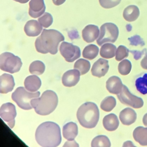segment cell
I'll list each match as a JSON object with an SVG mask.
<instances>
[{
	"label": "cell",
	"instance_id": "cell-1",
	"mask_svg": "<svg viewBox=\"0 0 147 147\" xmlns=\"http://www.w3.org/2000/svg\"><path fill=\"white\" fill-rule=\"evenodd\" d=\"M36 139L43 147H56L61 142V129L54 122H45L38 126L36 131Z\"/></svg>",
	"mask_w": 147,
	"mask_h": 147
},
{
	"label": "cell",
	"instance_id": "cell-2",
	"mask_svg": "<svg viewBox=\"0 0 147 147\" xmlns=\"http://www.w3.org/2000/svg\"><path fill=\"white\" fill-rule=\"evenodd\" d=\"M64 39V36L60 32L56 30L45 29L41 36L36 39L35 47L39 53L55 55L58 51L59 44Z\"/></svg>",
	"mask_w": 147,
	"mask_h": 147
},
{
	"label": "cell",
	"instance_id": "cell-3",
	"mask_svg": "<svg viewBox=\"0 0 147 147\" xmlns=\"http://www.w3.org/2000/svg\"><path fill=\"white\" fill-rule=\"evenodd\" d=\"M57 94L52 90H47L40 98L31 100V105L37 114L46 116L53 112L58 105Z\"/></svg>",
	"mask_w": 147,
	"mask_h": 147
},
{
	"label": "cell",
	"instance_id": "cell-4",
	"mask_svg": "<svg viewBox=\"0 0 147 147\" xmlns=\"http://www.w3.org/2000/svg\"><path fill=\"white\" fill-rule=\"evenodd\" d=\"M76 115L82 126L87 129H92L96 126L98 122L99 111L96 104L87 102L79 107Z\"/></svg>",
	"mask_w": 147,
	"mask_h": 147
},
{
	"label": "cell",
	"instance_id": "cell-5",
	"mask_svg": "<svg viewBox=\"0 0 147 147\" xmlns=\"http://www.w3.org/2000/svg\"><path fill=\"white\" fill-rule=\"evenodd\" d=\"M39 92L31 93L28 92L23 87H19L12 94V99L20 108L25 110H30L33 108L31 100L38 98Z\"/></svg>",
	"mask_w": 147,
	"mask_h": 147
},
{
	"label": "cell",
	"instance_id": "cell-6",
	"mask_svg": "<svg viewBox=\"0 0 147 147\" xmlns=\"http://www.w3.org/2000/svg\"><path fill=\"white\" fill-rule=\"evenodd\" d=\"M22 63L21 59L10 52H5L0 56V68L11 74L17 73L20 70Z\"/></svg>",
	"mask_w": 147,
	"mask_h": 147
},
{
	"label": "cell",
	"instance_id": "cell-7",
	"mask_svg": "<svg viewBox=\"0 0 147 147\" xmlns=\"http://www.w3.org/2000/svg\"><path fill=\"white\" fill-rule=\"evenodd\" d=\"M117 26L113 23H105L100 28L99 36L97 39V43L100 46L107 43H114L118 37Z\"/></svg>",
	"mask_w": 147,
	"mask_h": 147
},
{
	"label": "cell",
	"instance_id": "cell-8",
	"mask_svg": "<svg viewBox=\"0 0 147 147\" xmlns=\"http://www.w3.org/2000/svg\"><path fill=\"white\" fill-rule=\"evenodd\" d=\"M119 101L124 105L129 106L136 109L142 107L143 100L141 98L132 94L126 86L123 85L120 93L117 95Z\"/></svg>",
	"mask_w": 147,
	"mask_h": 147
},
{
	"label": "cell",
	"instance_id": "cell-9",
	"mask_svg": "<svg viewBox=\"0 0 147 147\" xmlns=\"http://www.w3.org/2000/svg\"><path fill=\"white\" fill-rule=\"evenodd\" d=\"M60 51L66 61L68 62H73L81 56L80 48L67 42H63L61 44Z\"/></svg>",
	"mask_w": 147,
	"mask_h": 147
},
{
	"label": "cell",
	"instance_id": "cell-10",
	"mask_svg": "<svg viewBox=\"0 0 147 147\" xmlns=\"http://www.w3.org/2000/svg\"><path fill=\"white\" fill-rule=\"evenodd\" d=\"M17 116L16 107L11 103L2 105L0 108V116L4 121L7 123L8 126L12 129L15 125V118Z\"/></svg>",
	"mask_w": 147,
	"mask_h": 147
},
{
	"label": "cell",
	"instance_id": "cell-11",
	"mask_svg": "<svg viewBox=\"0 0 147 147\" xmlns=\"http://www.w3.org/2000/svg\"><path fill=\"white\" fill-rule=\"evenodd\" d=\"M81 74L77 69H71L64 73L62 78V82L65 86L71 87L76 86L80 80Z\"/></svg>",
	"mask_w": 147,
	"mask_h": 147
},
{
	"label": "cell",
	"instance_id": "cell-12",
	"mask_svg": "<svg viewBox=\"0 0 147 147\" xmlns=\"http://www.w3.org/2000/svg\"><path fill=\"white\" fill-rule=\"evenodd\" d=\"M109 68L108 61L100 58L94 63L91 72L94 76L100 78L106 74L109 70Z\"/></svg>",
	"mask_w": 147,
	"mask_h": 147
},
{
	"label": "cell",
	"instance_id": "cell-13",
	"mask_svg": "<svg viewBox=\"0 0 147 147\" xmlns=\"http://www.w3.org/2000/svg\"><path fill=\"white\" fill-rule=\"evenodd\" d=\"M29 6V15L32 18H38L45 12V6L44 0H31Z\"/></svg>",
	"mask_w": 147,
	"mask_h": 147
},
{
	"label": "cell",
	"instance_id": "cell-14",
	"mask_svg": "<svg viewBox=\"0 0 147 147\" xmlns=\"http://www.w3.org/2000/svg\"><path fill=\"white\" fill-rule=\"evenodd\" d=\"M15 86L14 78L11 75L4 74L0 76V93L6 94L11 92Z\"/></svg>",
	"mask_w": 147,
	"mask_h": 147
},
{
	"label": "cell",
	"instance_id": "cell-15",
	"mask_svg": "<svg viewBox=\"0 0 147 147\" xmlns=\"http://www.w3.org/2000/svg\"><path fill=\"white\" fill-rule=\"evenodd\" d=\"M98 27L94 25H88L82 31L83 40L87 43H91L98 39L99 36Z\"/></svg>",
	"mask_w": 147,
	"mask_h": 147
},
{
	"label": "cell",
	"instance_id": "cell-16",
	"mask_svg": "<svg viewBox=\"0 0 147 147\" xmlns=\"http://www.w3.org/2000/svg\"><path fill=\"white\" fill-rule=\"evenodd\" d=\"M123 83L119 77L113 76L109 78L106 82V88L108 92L114 94H118L122 91Z\"/></svg>",
	"mask_w": 147,
	"mask_h": 147
},
{
	"label": "cell",
	"instance_id": "cell-17",
	"mask_svg": "<svg viewBox=\"0 0 147 147\" xmlns=\"http://www.w3.org/2000/svg\"><path fill=\"white\" fill-rule=\"evenodd\" d=\"M25 32L28 36L36 37L42 32V27L38 21L31 20L28 21L25 26Z\"/></svg>",
	"mask_w": 147,
	"mask_h": 147
},
{
	"label": "cell",
	"instance_id": "cell-18",
	"mask_svg": "<svg viewBox=\"0 0 147 147\" xmlns=\"http://www.w3.org/2000/svg\"><path fill=\"white\" fill-rule=\"evenodd\" d=\"M78 133L77 125L74 122H69L64 125L63 128V135L68 141L74 140Z\"/></svg>",
	"mask_w": 147,
	"mask_h": 147
},
{
	"label": "cell",
	"instance_id": "cell-19",
	"mask_svg": "<svg viewBox=\"0 0 147 147\" xmlns=\"http://www.w3.org/2000/svg\"><path fill=\"white\" fill-rule=\"evenodd\" d=\"M136 112L130 108H126L121 111L119 114V119L124 125H129L135 123L136 120Z\"/></svg>",
	"mask_w": 147,
	"mask_h": 147
},
{
	"label": "cell",
	"instance_id": "cell-20",
	"mask_svg": "<svg viewBox=\"0 0 147 147\" xmlns=\"http://www.w3.org/2000/svg\"><path fill=\"white\" fill-rule=\"evenodd\" d=\"M41 85V80L36 76H30L26 77L24 81L25 87L26 90L32 92H37Z\"/></svg>",
	"mask_w": 147,
	"mask_h": 147
},
{
	"label": "cell",
	"instance_id": "cell-21",
	"mask_svg": "<svg viewBox=\"0 0 147 147\" xmlns=\"http://www.w3.org/2000/svg\"><path fill=\"white\" fill-rule=\"evenodd\" d=\"M103 125L105 129L108 131L116 130L119 125V121L117 117L113 113H111L106 116L103 120Z\"/></svg>",
	"mask_w": 147,
	"mask_h": 147
},
{
	"label": "cell",
	"instance_id": "cell-22",
	"mask_svg": "<svg viewBox=\"0 0 147 147\" xmlns=\"http://www.w3.org/2000/svg\"><path fill=\"white\" fill-rule=\"evenodd\" d=\"M140 15V11L136 6L129 5L124 10L123 17L126 21L133 22L137 19Z\"/></svg>",
	"mask_w": 147,
	"mask_h": 147
},
{
	"label": "cell",
	"instance_id": "cell-23",
	"mask_svg": "<svg viewBox=\"0 0 147 147\" xmlns=\"http://www.w3.org/2000/svg\"><path fill=\"white\" fill-rule=\"evenodd\" d=\"M133 138L136 142L142 146H147V128L142 126L137 127L133 133Z\"/></svg>",
	"mask_w": 147,
	"mask_h": 147
},
{
	"label": "cell",
	"instance_id": "cell-24",
	"mask_svg": "<svg viewBox=\"0 0 147 147\" xmlns=\"http://www.w3.org/2000/svg\"><path fill=\"white\" fill-rule=\"evenodd\" d=\"M117 48L112 44L105 43L100 48V55L103 58L110 59L114 57L116 55Z\"/></svg>",
	"mask_w": 147,
	"mask_h": 147
},
{
	"label": "cell",
	"instance_id": "cell-25",
	"mask_svg": "<svg viewBox=\"0 0 147 147\" xmlns=\"http://www.w3.org/2000/svg\"><path fill=\"white\" fill-rule=\"evenodd\" d=\"M99 49L94 45H89L85 47L82 52L83 57L89 60L94 59L98 56Z\"/></svg>",
	"mask_w": 147,
	"mask_h": 147
},
{
	"label": "cell",
	"instance_id": "cell-26",
	"mask_svg": "<svg viewBox=\"0 0 147 147\" xmlns=\"http://www.w3.org/2000/svg\"><path fill=\"white\" fill-rule=\"evenodd\" d=\"M45 67L42 62L36 61L32 63L29 68L30 74L36 75H41L45 71Z\"/></svg>",
	"mask_w": 147,
	"mask_h": 147
},
{
	"label": "cell",
	"instance_id": "cell-27",
	"mask_svg": "<svg viewBox=\"0 0 147 147\" xmlns=\"http://www.w3.org/2000/svg\"><path fill=\"white\" fill-rule=\"evenodd\" d=\"M91 146L92 147H110L111 143L109 138L106 136L100 135L97 136L93 139Z\"/></svg>",
	"mask_w": 147,
	"mask_h": 147
},
{
	"label": "cell",
	"instance_id": "cell-28",
	"mask_svg": "<svg viewBox=\"0 0 147 147\" xmlns=\"http://www.w3.org/2000/svg\"><path fill=\"white\" fill-rule=\"evenodd\" d=\"M91 67L90 62L87 60L83 59H80L76 61L74 65V68L78 69L81 75H83L89 71Z\"/></svg>",
	"mask_w": 147,
	"mask_h": 147
},
{
	"label": "cell",
	"instance_id": "cell-29",
	"mask_svg": "<svg viewBox=\"0 0 147 147\" xmlns=\"http://www.w3.org/2000/svg\"><path fill=\"white\" fill-rule=\"evenodd\" d=\"M116 100L114 97L109 96L105 98L100 104V108L106 112H110L115 107Z\"/></svg>",
	"mask_w": 147,
	"mask_h": 147
},
{
	"label": "cell",
	"instance_id": "cell-30",
	"mask_svg": "<svg viewBox=\"0 0 147 147\" xmlns=\"http://www.w3.org/2000/svg\"><path fill=\"white\" fill-rule=\"evenodd\" d=\"M136 86L138 91L143 94H147V74L139 77L136 81Z\"/></svg>",
	"mask_w": 147,
	"mask_h": 147
},
{
	"label": "cell",
	"instance_id": "cell-31",
	"mask_svg": "<svg viewBox=\"0 0 147 147\" xmlns=\"http://www.w3.org/2000/svg\"><path fill=\"white\" fill-rule=\"evenodd\" d=\"M118 68L120 74L123 76L127 75L129 74L131 70V63L129 60L125 59L119 64Z\"/></svg>",
	"mask_w": 147,
	"mask_h": 147
},
{
	"label": "cell",
	"instance_id": "cell-32",
	"mask_svg": "<svg viewBox=\"0 0 147 147\" xmlns=\"http://www.w3.org/2000/svg\"><path fill=\"white\" fill-rule=\"evenodd\" d=\"M38 21L42 26L47 28L52 25L53 19L50 13H45L42 16L38 19Z\"/></svg>",
	"mask_w": 147,
	"mask_h": 147
},
{
	"label": "cell",
	"instance_id": "cell-33",
	"mask_svg": "<svg viewBox=\"0 0 147 147\" xmlns=\"http://www.w3.org/2000/svg\"><path fill=\"white\" fill-rule=\"evenodd\" d=\"M129 50L125 46L120 45L117 49L115 59L117 61H121L129 56Z\"/></svg>",
	"mask_w": 147,
	"mask_h": 147
},
{
	"label": "cell",
	"instance_id": "cell-34",
	"mask_svg": "<svg viewBox=\"0 0 147 147\" xmlns=\"http://www.w3.org/2000/svg\"><path fill=\"white\" fill-rule=\"evenodd\" d=\"M121 0H99L100 6L105 9L113 8L117 6Z\"/></svg>",
	"mask_w": 147,
	"mask_h": 147
},
{
	"label": "cell",
	"instance_id": "cell-35",
	"mask_svg": "<svg viewBox=\"0 0 147 147\" xmlns=\"http://www.w3.org/2000/svg\"><path fill=\"white\" fill-rule=\"evenodd\" d=\"M131 53L134 55V58L136 60H138L141 58L142 55H144V51H142V52L137 51H130Z\"/></svg>",
	"mask_w": 147,
	"mask_h": 147
},
{
	"label": "cell",
	"instance_id": "cell-36",
	"mask_svg": "<svg viewBox=\"0 0 147 147\" xmlns=\"http://www.w3.org/2000/svg\"><path fill=\"white\" fill-rule=\"evenodd\" d=\"M141 65L143 68L147 69V54L141 61Z\"/></svg>",
	"mask_w": 147,
	"mask_h": 147
},
{
	"label": "cell",
	"instance_id": "cell-37",
	"mask_svg": "<svg viewBox=\"0 0 147 147\" xmlns=\"http://www.w3.org/2000/svg\"><path fill=\"white\" fill-rule=\"evenodd\" d=\"M66 0H52L54 5L57 6L61 5L65 2Z\"/></svg>",
	"mask_w": 147,
	"mask_h": 147
},
{
	"label": "cell",
	"instance_id": "cell-38",
	"mask_svg": "<svg viewBox=\"0 0 147 147\" xmlns=\"http://www.w3.org/2000/svg\"><path fill=\"white\" fill-rule=\"evenodd\" d=\"M143 123L144 125L147 126V113L144 115L143 118Z\"/></svg>",
	"mask_w": 147,
	"mask_h": 147
},
{
	"label": "cell",
	"instance_id": "cell-39",
	"mask_svg": "<svg viewBox=\"0 0 147 147\" xmlns=\"http://www.w3.org/2000/svg\"><path fill=\"white\" fill-rule=\"evenodd\" d=\"M14 1H17V2H19L21 4H25V3H27L30 0H13Z\"/></svg>",
	"mask_w": 147,
	"mask_h": 147
}]
</instances>
